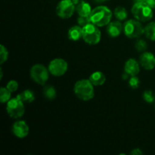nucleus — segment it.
I'll use <instances>...</instances> for the list:
<instances>
[{"label": "nucleus", "mask_w": 155, "mask_h": 155, "mask_svg": "<svg viewBox=\"0 0 155 155\" xmlns=\"http://www.w3.org/2000/svg\"><path fill=\"white\" fill-rule=\"evenodd\" d=\"M139 64L147 71L153 70L155 68V56L148 51L142 53L139 56Z\"/></svg>", "instance_id": "11"}, {"label": "nucleus", "mask_w": 155, "mask_h": 155, "mask_svg": "<svg viewBox=\"0 0 155 155\" xmlns=\"http://www.w3.org/2000/svg\"><path fill=\"white\" fill-rule=\"evenodd\" d=\"M90 23H92V21H91L89 16H80L79 15V17L77 18V24L82 27H85Z\"/></svg>", "instance_id": "25"}, {"label": "nucleus", "mask_w": 155, "mask_h": 155, "mask_svg": "<svg viewBox=\"0 0 155 155\" xmlns=\"http://www.w3.org/2000/svg\"><path fill=\"white\" fill-rule=\"evenodd\" d=\"M136 2H145L146 0H136Z\"/></svg>", "instance_id": "32"}, {"label": "nucleus", "mask_w": 155, "mask_h": 155, "mask_svg": "<svg viewBox=\"0 0 155 155\" xmlns=\"http://www.w3.org/2000/svg\"><path fill=\"white\" fill-rule=\"evenodd\" d=\"M124 34L130 39L139 38L145 33V27L137 19H131L124 23Z\"/></svg>", "instance_id": "4"}, {"label": "nucleus", "mask_w": 155, "mask_h": 155, "mask_svg": "<svg viewBox=\"0 0 155 155\" xmlns=\"http://www.w3.org/2000/svg\"><path fill=\"white\" fill-rule=\"evenodd\" d=\"M8 51L7 48L3 45H0V64H2L8 60Z\"/></svg>", "instance_id": "24"}, {"label": "nucleus", "mask_w": 155, "mask_h": 155, "mask_svg": "<svg viewBox=\"0 0 155 155\" xmlns=\"http://www.w3.org/2000/svg\"><path fill=\"white\" fill-rule=\"evenodd\" d=\"M43 95L48 100H53L55 98L57 95L55 88L53 87L52 86H46L43 89Z\"/></svg>", "instance_id": "19"}, {"label": "nucleus", "mask_w": 155, "mask_h": 155, "mask_svg": "<svg viewBox=\"0 0 155 155\" xmlns=\"http://www.w3.org/2000/svg\"><path fill=\"white\" fill-rule=\"evenodd\" d=\"M114 15L119 21H124L127 18L128 13L125 8L123 6H118L115 8Z\"/></svg>", "instance_id": "20"}, {"label": "nucleus", "mask_w": 155, "mask_h": 155, "mask_svg": "<svg viewBox=\"0 0 155 155\" xmlns=\"http://www.w3.org/2000/svg\"><path fill=\"white\" fill-rule=\"evenodd\" d=\"M135 48L138 51L140 52H144L148 48V44L144 39H139L135 43Z\"/></svg>", "instance_id": "22"}, {"label": "nucleus", "mask_w": 155, "mask_h": 155, "mask_svg": "<svg viewBox=\"0 0 155 155\" xmlns=\"http://www.w3.org/2000/svg\"><path fill=\"white\" fill-rule=\"evenodd\" d=\"M75 12V5L73 0H61L56 7V14L62 19L71 18Z\"/></svg>", "instance_id": "8"}, {"label": "nucleus", "mask_w": 155, "mask_h": 155, "mask_svg": "<svg viewBox=\"0 0 155 155\" xmlns=\"http://www.w3.org/2000/svg\"><path fill=\"white\" fill-rule=\"evenodd\" d=\"M145 2H146L151 8H155V0H146Z\"/></svg>", "instance_id": "29"}, {"label": "nucleus", "mask_w": 155, "mask_h": 155, "mask_svg": "<svg viewBox=\"0 0 155 155\" xmlns=\"http://www.w3.org/2000/svg\"><path fill=\"white\" fill-rule=\"evenodd\" d=\"M94 85L89 80H80L75 83L74 87L76 96L82 101H87L92 99L95 95Z\"/></svg>", "instance_id": "2"}, {"label": "nucleus", "mask_w": 155, "mask_h": 155, "mask_svg": "<svg viewBox=\"0 0 155 155\" xmlns=\"http://www.w3.org/2000/svg\"><path fill=\"white\" fill-rule=\"evenodd\" d=\"M124 71L129 75L133 77L136 76L140 71V67H139V62L133 58H130L127 60L124 66Z\"/></svg>", "instance_id": "13"}, {"label": "nucleus", "mask_w": 155, "mask_h": 155, "mask_svg": "<svg viewBox=\"0 0 155 155\" xmlns=\"http://www.w3.org/2000/svg\"><path fill=\"white\" fill-rule=\"evenodd\" d=\"M11 93L12 92L6 87H1L0 89V101L2 104L7 103L11 99Z\"/></svg>", "instance_id": "21"}, {"label": "nucleus", "mask_w": 155, "mask_h": 155, "mask_svg": "<svg viewBox=\"0 0 155 155\" xmlns=\"http://www.w3.org/2000/svg\"><path fill=\"white\" fill-rule=\"evenodd\" d=\"M129 85H130V86L132 89H136L139 88V85H140V80H139V79L136 76H133V77H131V78L130 79Z\"/></svg>", "instance_id": "26"}, {"label": "nucleus", "mask_w": 155, "mask_h": 155, "mask_svg": "<svg viewBox=\"0 0 155 155\" xmlns=\"http://www.w3.org/2000/svg\"><path fill=\"white\" fill-rule=\"evenodd\" d=\"M30 132L28 125L24 120H18L14 124L12 127V133L16 137L19 139H24L27 137Z\"/></svg>", "instance_id": "10"}, {"label": "nucleus", "mask_w": 155, "mask_h": 155, "mask_svg": "<svg viewBox=\"0 0 155 155\" xmlns=\"http://www.w3.org/2000/svg\"><path fill=\"white\" fill-rule=\"evenodd\" d=\"M145 36L151 41H155V22H150L145 27Z\"/></svg>", "instance_id": "18"}, {"label": "nucleus", "mask_w": 155, "mask_h": 155, "mask_svg": "<svg viewBox=\"0 0 155 155\" xmlns=\"http://www.w3.org/2000/svg\"><path fill=\"white\" fill-rule=\"evenodd\" d=\"M0 72H1V76H0V80H2V76H3V73H2V70H0Z\"/></svg>", "instance_id": "30"}, {"label": "nucleus", "mask_w": 155, "mask_h": 155, "mask_svg": "<svg viewBox=\"0 0 155 155\" xmlns=\"http://www.w3.org/2000/svg\"><path fill=\"white\" fill-rule=\"evenodd\" d=\"M90 19L92 24L99 27H104L110 23L112 18V12L107 6L99 5L92 9Z\"/></svg>", "instance_id": "1"}, {"label": "nucleus", "mask_w": 155, "mask_h": 155, "mask_svg": "<svg viewBox=\"0 0 155 155\" xmlns=\"http://www.w3.org/2000/svg\"><path fill=\"white\" fill-rule=\"evenodd\" d=\"M68 64L63 58H54L48 64V71L50 74L54 77L63 76L68 71Z\"/></svg>", "instance_id": "9"}, {"label": "nucleus", "mask_w": 155, "mask_h": 155, "mask_svg": "<svg viewBox=\"0 0 155 155\" xmlns=\"http://www.w3.org/2000/svg\"><path fill=\"white\" fill-rule=\"evenodd\" d=\"M124 30L121 22L119 21H115L110 22L107 26V33L111 37H117L120 35Z\"/></svg>", "instance_id": "14"}, {"label": "nucleus", "mask_w": 155, "mask_h": 155, "mask_svg": "<svg viewBox=\"0 0 155 155\" xmlns=\"http://www.w3.org/2000/svg\"><path fill=\"white\" fill-rule=\"evenodd\" d=\"M143 99L148 103H153L155 101V94L152 91L147 90L143 92Z\"/></svg>", "instance_id": "23"}, {"label": "nucleus", "mask_w": 155, "mask_h": 155, "mask_svg": "<svg viewBox=\"0 0 155 155\" xmlns=\"http://www.w3.org/2000/svg\"><path fill=\"white\" fill-rule=\"evenodd\" d=\"M68 36L70 40L78 41L83 38V27L79 25L74 26L68 30Z\"/></svg>", "instance_id": "15"}, {"label": "nucleus", "mask_w": 155, "mask_h": 155, "mask_svg": "<svg viewBox=\"0 0 155 155\" xmlns=\"http://www.w3.org/2000/svg\"><path fill=\"white\" fill-rule=\"evenodd\" d=\"M130 154L132 155H142L143 154V152H142V151H141V149H139V148H135V149H133V151L130 152Z\"/></svg>", "instance_id": "28"}, {"label": "nucleus", "mask_w": 155, "mask_h": 155, "mask_svg": "<svg viewBox=\"0 0 155 155\" xmlns=\"http://www.w3.org/2000/svg\"><path fill=\"white\" fill-rule=\"evenodd\" d=\"M6 110H7L8 114L11 117L18 119L24 114V112H25L24 103L17 97L11 98L7 102Z\"/></svg>", "instance_id": "6"}, {"label": "nucleus", "mask_w": 155, "mask_h": 155, "mask_svg": "<svg viewBox=\"0 0 155 155\" xmlns=\"http://www.w3.org/2000/svg\"><path fill=\"white\" fill-rule=\"evenodd\" d=\"M89 80L94 86H101L106 81V77L101 71H95L89 77Z\"/></svg>", "instance_id": "16"}, {"label": "nucleus", "mask_w": 155, "mask_h": 155, "mask_svg": "<svg viewBox=\"0 0 155 155\" xmlns=\"http://www.w3.org/2000/svg\"><path fill=\"white\" fill-rule=\"evenodd\" d=\"M101 31L98 26L92 23L83 27V39L89 45H96L101 40Z\"/></svg>", "instance_id": "5"}, {"label": "nucleus", "mask_w": 155, "mask_h": 155, "mask_svg": "<svg viewBox=\"0 0 155 155\" xmlns=\"http://www.w3.org/2000/svg\"><path fill=\"white\" fill-rule=\"evenodd\" d=\"M17 98L21 100L24 103H32L35 100V95L31 90L27 89L18 94L17 95Z\"/></svg>", "instance_id": "17"}, {"label": "nucleus", "mask_w": 155, "mask_h": 155, "mask_svg": "<svg viewBox=\"0 0 155 155\" xmlns=\"http://www.w3.org/2000/svg\"><path fill=\"white\" fill-rule=\"evenodd\" d=\"M48 72L49 71L44 65L36 64L30 69V77L35 83L43 86L48 80Z\"/></svg>", "instance_id": "7"}, {"label": "nucleus", "mask_w": 155, "mask_h": 155, "mask_svg": "<svg viewBox=\"0 0 155 155\" xmlns=\"http://www.w3.org/2000/svg\"><path fill=\"white\" fill-rule=\"evenodd\" d=\"M6 88L10 91L11 92H14L15 91L18 90V82L15 81V80H10V81L8 83Z\"/></svg>", "instance_id": "27"}, {"label": "nucleus", "mask_w": 155, "mask_h": 155, "mask_svg": "<svg viewBox=\"0 0 155 155\" xmlns=\"http://www.w3.org/2000/svg\"><path fill=\"white\" fill-rule=\"evenodd\" d=\"M95 1L98 2H106L107 0H95Z\"/></svg>", "instance_id": "31"}, {"label": "nucleus", "mask_w": 155, "mask_h": 155, "mask_svg": "<svg viewBox=\"0 0 155 155\" xmlns=\"http://www.w3.org/2000/svg\"><path fill=\"white\" fill-rule=\"evenodd\" d=\"M75 5V11L80 16H89L92 12L90 5L83 0H73Z\"/></svg>", "instance_id": "12"}, {"label": "nucleus", "mask_w": 155, "mask_h": 155, "mask_svg": "<svg viewBox=\"0 0 155 155\" xmlns=\"http://www.w3.org/2000/svg\"><path fill=\"white\" fill-rule=\"evenodd\" d=\"M131 12L135 18L142 22L150 21L153 18L152 8L145 2H136Z\"/></svg>", "instance_id": "3"}]
</instances>
